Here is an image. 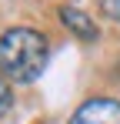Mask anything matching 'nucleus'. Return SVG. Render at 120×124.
<instances>
[{"label": "nucleus", "mask_w": 120, "mask_h": 124, "mask_svg": "<svg viewBox=\"0 0 120 124\" xmlns=\"http://www.w3.org/2000/svg\"><path fill=\"white\" fill-rule=\"evenodd\" d=\"M70 124H120V101L113 97H93L73 111Z\"/></svg>", "instance_id": "nucleus-2"}, {"label": "nucleus", "mask_w": 120, "mask_h": 124, "mask_svg": "<svg viewBox=\"0 0 120 124\" xmlns=\"http://www.w3.org/2000/svg\"><path fill=\"white\" fill-rule=\"evenodd\" d=\"M50 44L30 27H13L0 37V74L13 84H33L47 70Z\"/></svg>", "instance_id": "nucleus-1"}, {"label": "nucleus", "mask_w": 120, "mask_h": 124, "mask_svg": "<svg viewBox=\"0 0 120 124\" xmlns=\"http://www.w3.org/2000/svg\"><path fill=\"white\" fill-rule=\"evenodd\" d=\"M60 20L67 23L77 37H83V40H97V23L90 20L83 10H77V7H60Z\"/></svg>", "instance_id": "nucleus-3"}, {"label": "nucleus", "mask_w": 120, "mask_h": 124, "mask_svg": "<svg viewBox=\"0 0 120 124\" xmlns=\"http://www.w3.org/2000/svg\"><path fill=\"white\" fill-rule=\"evenodd\" d=\"M10 104H13V97H10V84H7V77L0 74V117L10 111Z\"/></svg>", "instance_id": "nucleus-4"}, {"label": "nucleus", "mask_w": 120, "mask_h": 124, "mask_svg": "<svg viewBox=\"0 0 120 124\" xmlns=\"http://www.w3.org/2000/svg\"><path fill=\"white\" fill-rule=\"evenodd\" d=\"M100 10H103L107 17L120 20V0H100Z\"/></svg>", "instance_id": "nucleus-5"}]
</instances>
